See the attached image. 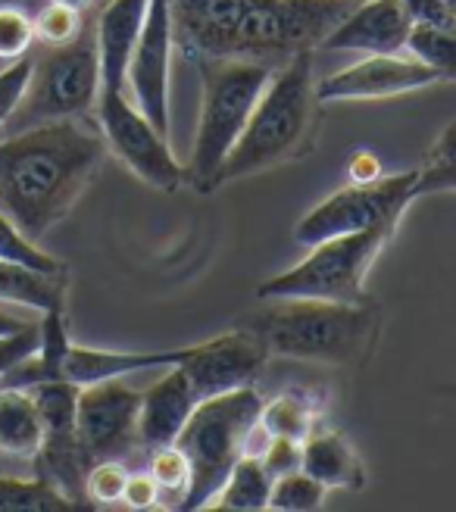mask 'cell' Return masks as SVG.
I'll list each match as a JSON object with an SVG mask.
<instances>
[{
    "instance_id": "obj_19",
    "label": "cell",
    "mask_w": 456,
    "mask_h": 512,
    "mask_svg": "<svg viewBox=\"0 0 456 512\" xmlns=\"http://www.w3.org/2000/svg\"><path fill=\"white\" fill-rule=\"evenodd\" d=\"M185 356V347L179 350H157V353H122V350H94V347H75L69 344L63 356V381L82 388L91 381L107 378H125L144 369H169Z\"/></svg>"
},
{
    "instance_id": "obj_10",
    "label": "cell",
    "mask_w": 456,
    "mask_h": 512,
    "mask_svg": "<svg viewBox=\"0 0 456 512\" xmlns=\"http://www.w3.org/2000/svg\"><path fill=\"white\" fill-rule=\"evenodd\" d=\"M97 116L107 150L129 166L141 182L160 191H175L185 185V166L175 160L169 138L160 135L135 104H129L125 91H100Z\"/></svg>"
},
{
    "instance_id": "obj_35",
    "label": "cell",
    "mask_w": 456,
    "mask_h": 512,
    "mask_svg": "<svg viewBox=\"0 0 456 512\" xmlns=\"http://www.w3.org/2000/svg\"><path fill=\"white\" fill-rule=\"evenodd\" d=\"M38 344H41V322L25 331H16V335L0 338V375H7L13 366L29 360V356L38 350Z\"/></svg>"
},
{
    "instance_id": "obj_3",
    "label": "cell",
    "mask_w": 456,
    "mask_h": 512,
    "mask_svg": "<svg viewBox=\"0 0 456 512\" xmlns=\"http://www.w3.org/2000/svg\"><path fill=\"white\" fill-rule=\"evenodd\" d=\"M313 54H297L275 66L244 132L219 169V188L238 178L310 157L319 141L322 100L316 94Z\"/></svg>"
},
{
    "instance_id": "obj_9",
    "label": "cell",
    "mask_w": 456,
    "mask_h": 512,
    "mask_svg": "<svg viewBox=\"0 0 456 512\" xmlns=\"http://www.w3.org/2000/svg\"><path fill=\"white\" fill-rule=\"evenodd\" d=\"M413 185L416 169L382 175L378 182L369 185H347L303 216L294 228V238L303 247H313L328 238L363 232V228H372L391 216H403L416 200Z\"/></svg>"
},
{
    "instance_id": "obj_16",
    "label": "cell",
    "mask_w": 456,
    "mask_h": 512,
    "mask_svg": "<svg viewBox=\"0 0 456 512\" xmlns=\"http://www.w3.org/2000/svg\"><path fill=\"white\" fill-rule=\"evenodd\" d=\"M413 29L400 0H360L325 38L322 50H360V54H403Z\"/></svg>"
},
{
    "instance_id": "obj_38",
    "label": "cell",
    "mask_w": 456,
    "mask_h": 512,
    "mask_svg": "<svg viewBox=\"0 0 456 512\" xmlns=\"http://www.w3.org/2000/svg\"><path fill=\"white\" fill-rule=\"evenodd\" d=\"M385 172H382V160L375 157V153H366V150H357L347 163V178L353 185H369V182H378Z\"/></svg>"
},
{
    "instance_id": "obj_5",
    "label": "cell",
    "mask_w": 456,
    "mask_h": 512,
    "mask_svg": "<svg viewBox=\"0 0 456 512\" xmlns=\"http://www.w3.org/2000/svg\"><path fill=\"white\" fill-rule=\"evenodd\" d=\"M204 100H200V122L185 166V182L210 194L219 188V169L238 144L244 125L257 107V100L269 82L272 66L253 60H197Z\"/></svg>"
},
{
    "instance_id": "obj_13",
    "label": "cell",
    "mask_w": 456,
    "mask_h": 512,
    "mask_svg": "<svg viewBox=\"0 0 456 512\" xmlns=\"http://www.w3.org/2000/svg\"><path fill=\"white\" fill-rule=\"evenodd\" d=\"M172 13L169 0H150L138 44L129 60L125 85L132 88V104L144 119L169 138V72H172Z\"/></svg>"
},
{
    "instance_id": "obj_8",
    "label": "cell",
    "mask_w": 456,
    "mask_h": 512,
    "mask_svg": "<svg viewBox=\"0 0 456 512\" xmlns=\"http://www.w3.org/2000/svg\"><path fill=\"white\" fill-rule=\"evenodd\" d=\"M97 97L100 63L94 44V22H88L85 32L72 44L47 47V54L35 60L22 104L0 132H22L29 125L85 116L97 107Z\"/></svg>"
},
{
    "instance_id": "obj_25",
    "label": "cell",
    "mask_w": 456,
    "mask_h": 512,
    "mask_svg": "<svg viewBox=\"0 0 456 512\" xmlns=\"http://www.w3.org/2000/svg\"><path fill=\"white\" fill-rule=\"evenodd\" d=\"M407 54L438 72L441 82H456V22L425 25L413 22L407 38Z\"/></svg>"
},
{
    "instance_id": "obj_32",
    "label": "cell",
    "mask_w": 456,
    "mask_h": 512,
    "mask_svg": "<svg viewBox=\"0 0 456 512\" xmlns=\"http://www.w3.org/2000/svg\"><path fill=\"white\" fill-rule=\"evenodd\" d=\"M125 481H129V469L119 459H100V463H91L85 472V497L100 506L122 503Z\"/></svg>"
},
{
    "instance_id": "obj_15",
    "label": "cell",
    "mask_w": 456,
    "mask_h": 512,
    "mask_svg": "<svg viewBox=\"0 0 456 512\" xmlns=\"http://www.w3.org/2000/svg\"><path fill=\"white\" fill-rule=\"evenodd\" d=\"M435 82H441L438 72L416 60L413 54H366V60L319 79L316 94L322 104H338V100H385V97H400L428 88Z\"/></svg>"
},
{
    "instance_id": "obj_17",
    "label": "cell",
    "mask_w": 456,
    "mask_h": 512,
    "mask_svg": "<svg viewBox=\"0 0 456 512\" xmlns=\"http://www.w3.org/2000/svg\"><path fill=\"white\" fill-rule=\"evenodd\" d=\"M150 0H110L94 22V44L100 63V91H125L129 60L138 44Z\"/></svg>"
},
{
    "instance_id": "obj_6",
    "label": "cell",
    "mask_w": 456,
    "mask_h": 512,
    "mask_svg": "<svg viewBox=\"0 0 456 512\" xmlns=\"http://www.w3.org/2000/svg\"><path fill=\"white\" fill-rule=\"evenodd\" d=\"M260 409L263 397L253 391V384L207 397L191 409L188 422L172 441L191 466L182 509H204L213 503L228 472L244 456V438L250 425L260 419Z\"/></svg>"
},
{
    "instance_id": "obj_23",
    "label": "cell",
    "mask_w": 456,
    "mask_h": 512,
    "mask_svg": "<svg viewBox=\"0 0 456 512\" xmlns=\"http://www.w3.org/2000/svg\"><path fill=\"white\" fill-rule=\"evenodd\" d=\"M272 491V475L263 469L257 456H241L228 472L225 484L213 503L219 509H266Z\"/></svg>"
},
{
    "instance_id": "obj_7",
    "label": "cell",
    "mask_w": 456,
    "mask_h": 512,
    "mask_svg": "<svg viewBox=\"0 0 456 512\" xmlns=\"http://www.w3.org/2000/svg\"><path fill=\"white\" fill-rule=\"evenodd\" d=\"M403 216H391L372 228L353 235H338L310 247L307 260H300L288 272H278L257 288L260 300H285V297H313V300H338V303H363L369 300L366 278Z\"/></svg>"
},
{
    "instance_id": "obj_40",
    "label": "cell",
    "mask_w": 456,
    "mask_h": 512,
    "mask_svg": "<svg viewBox=\"0 0 456 512\" xmlns=\"http://www.w3.org/2000/svg\"><path fill=\"white\" fill-rule=\"evenodd\" d=\"M41 316H16V313H7V310H0V338L4 335H16V331H25V328H32L38 325Z\"/></svg>"
},
{
    "instance_id": "obj_42",
    "label": "cell",
    "mask_w": 456,
    "mask_h": 512,
    "mask_svg": "<svg viewBox=\"0 0 456 512\" xmlns=\"http://www.w3.org/2000/svg\"><path fill=\"white\" fill-rule=\"evenodd\" d=\"M444 7H447V13H450V19L456 22V0H444Z\"/></svg>"
},
{
    "instance_id": "obj_2",
    "label": "cell",
    "mask_w": 456,
    "mask_h": 512,
    "mask_svg": "<svg viewBox=\"0 0 456 512\" xmlns=\"http://www.w3.org/2000/svg\"><path fill=\"white\" fill-rule=\"evenodd\" d=\"M104 153V135L85 116L0 132V213L25 238H44L85 194Z\"/></svg>"
},
{
    "instance_id": "obj_37",
    "label": "cell",
    "mask_w": 456,
    "mask_h": 512,
    "mask_svg": "<svg viewBox=\"0 0 456 512\" xmlns=\"http://www.w3.org/2000/svg\"><path fill=\"white\" fill-rule=\"evenodd\" d=\"M122 503L129 509H154L160 503V488H157V481L150 478V472L129 475L122 491Z\"/></svg>"
},
{
    "instance_id": "obj_14",
    "label": "cell",
    "mask_w": 456,
    "mask_h": 512,
    "mask_svg": "<svg viewBox=\"0 0 456 512\" xmlns=\"http://www.w3.org/2000/svg\"><path fill=\"white\" fill-rule=\"evenodd\" d=\"M266 360L269 353L260 344V338L238 325V331L185 347L179 366L188 375L197 400H207L225 391L257 384V378L266 369Z\"/></svg>"
},
{
    "instance_id": "obj_39",
    "label": "cell",
    "mask_w": 456,
    "mask_h": 512,
    "mask_svg": "<svg viewBox=\"0 0 456 512\" xmlns=\"http://www.w3.org/2000/svg\"><path fill=\"white\" fill-rule=\"evenodd\" d=\"M403 10L410 13L413 22H425V25H447L453 22L447 7H444V0H400Z\"/></svg>"
},
{
    "instance_id": "obj_31",
    "label": "cell",
    "mask_w": 456,
    "mask_h": 512,
    "mask_svg": "<svg viewBox=\"0 0 456 512\" xmlns=\"http://www.w3.org/2000/svg\"><path fill=\"white\" fill-rule=\"evenodd\" d=\"M0 260H10V263H25V266H35V269H47V272H57L66 269L60 260H54L50 253H44L32 238H25L19 232V225L0 213Z\"/></svg>"
},
{
    "instance_id": "obj_30",
    "label": "cell",
    "mask_w": 456,
    "mask_h": 512,
    "mask_svg": "<svg viewBox=\"0 0 456 512\" xmlns=\"http://www.w3.org/2000/svg\"><path fill=\"white\" fill-rule=\"evenodd\" d=\"M32 25H35V41H41L44 47H63L85 32L88 16L79 10H69L63 4H47L32 19Z\"/></svg>"
},
{
    "instance_id": "obj_24",
    "label": "cell",
    "mask_w": 456,
    "mask_h": 512,
    "mask_svg": "<svg viewBox=\"0 0 456 512\" xmlns=\"http://www.w3.org/2000/svg\"><path fill=\"white\" fill-rule=\"evenodd\" d=\"M260 422L272 438H288V441L303 444L319 425V409L303 394L288 391V394H278L275 400L263 403Z\"/></svg>"
},
{
    "instance_id": "obj_29",
    "label": "cell",
    "mask_w": 456,
    "mask_h": 512,
    "mask_svg": "<svg viewBox=\"0 0 456 512\" xmlns=\"http://www.w3.org/2000/svg\"><path fill=\"white\" fill-rule=\"evenodd\" d=\"M328 488L310 478L303 469H294L288 475L272 478V491H269V506L266 509H319L325 503Z\"/></svg>"
},
{
    "instance_id": "obj_26",
    "label": "cell",
    "mask_w": 456,
    "mask_h": 512,
    "mask_svg": "<svg viewBox=\"0 0 456 512\" xmlns=\"http://www.w3.org/2000/svg\"><path fill=\"white\" fill-rule=\"evenodd\" d=\"M441 191H456V122H450L441 138L425 153L422 166H416V185L413 194H441Z\"/></svg>"
},
{
    "instance_id": "obj_33",
    "label": "cell",
    "mask_w": 456,
    "mask_h": 512,
    "mask_svg": "<svg viewBox=\"0 0 456 512\" xmlns=\"http://www.w3.org/2000/svg\"><path fill=\"white\" fill-rule=\"evenodd\" d=\"M35 44V25L19 7H0V60H19Z\"/></svg>"
},
{
    "instance_id": "obj_34",
    "label": "cell",
    "mask_w": 456,
    "mask_h": 512,
    "mask_svg": "<svg viewBox=\"0 0 456 512\" xmlns=\"http://www.w3.org/2000/svg\"><path fill=\"white\" fill-rule=\"evenodd\" d=\"M32 66L35 60H29V54H25L19 60H10V66H4V72H0V128L19 110L25 88H29L32 79Z\"/></svg>"
},
{
    "instance_id": "obj_36",
    "label": "cell",
    "mask_w": 456,
    "mask_h": 512,
    "mask_svg": "<svg viewBox=\"0 0 456 512\" xmlns=\"http://www.w3.org/2000/svg\"><path fill=\"white\" fill-rule=\"evenodd\" d=\"M260 463H263V469L272 478L288 475V472L300 469V444L297 441H288V438H272L269 447L260 456Z\"/></svg>"
},
{
    "instance_id": "obj_12",
    "label": "cell",
    "mask_w": 456,
    "mask_h": 512,
    "mask_svg": "<svg viewBox=\"0 0 456 512\" xmlns=\"http://www.w3.org/2000/svg\"><path fill=\"white\" fill-rule=\"evenodd\" d=\"M141 391L129 388L122 378L82 384L75 394V431H79L82 453L91 463L100 459H122L141 450L138 438Z\"/></svg>"
},
{
    "instance_id": "obj_18",
    "label": "cell",
    "mask_w": 456,
    "mask_h": 512,
    "mask_svg": "<svg viewBox=\"0 0 456 512\" xmlns=\"http://www.w3.org/2000/svg\"><path fill=\"white\" fill-rule=\"evenodd\" d=\"M197 394L188 375L175 363L163 378H157L147 391H141V416H138V438L141 450H157L175 441V434L188 422L191 409L197 406Z\"/></svg>"
},
{
    "instance_id": "obj_4",
    "label": "cell",
    "mask_w": 456,
    "mask_h": 512,
    "mask_svg": "<svg viewBox=\"0 0 456 512\" xmlns=\"http://www.w3.org/2000/svg\"><path fill=\"white\" fill-rule=\"evenodd\" d=\"M275 306L253 313L241 322L250 335H257L269 356L288 360H319V363H363L378 335V306L285 297Z\"/></svg>"
},
{
    "instance_id": "obj_22",
    "label": "cell",
    "mask_w": 456,
    "mask_h": 512,
    "mask_svg": "<svg viewBox=\"0 0 456 512\" xmlns=\"http://www.w3.org/2000/svg\"><path fill=\"white\" fill-rule=\"evenodd\" d=\"M41 447V413L32 391L4 388L0 391V453L16 459H32Z\"/></svg>"
},
{
    "instance_id": "obj_21",
    "label": "cell",
    "mask_w": 456,
    "mask_h": 512,
    "mask_svg": "<svg viewBox=\"0 0 456 512\" xmlns=\"http://www.w3.org/2000/svg\"><path fill=\"white\" fill-rule=\"evenodd\" d=\"M0 303L25 306L38 316L66 306V269L47 272L25 263L0 260Z\"/></svg>"
},
{
    "instance_id": "obj_27",
    "label": "cell",
    "mask_w": 456,
    "mask_h": 512,
    "mask_svg": "<svg viewBox=\"0 0 456 512\" xmlns=\"http://www.w3.org/2000/svg\"><path fill=\"white\" fill-rule=\"evenodd\" d=\"M0 509H75V503L57 491L54 484H47L44 478H13V475H0Z\"/></svg>"
},
{
    "instance_id": "obj_20",
    "label": "cell",
    "mask_w": 456,
    "mask_h": 512,
    "mask_svg": "<svg viewBox=\"0 0 456 512\" xmlns=\"http://www.w3.org/2000/svg\"><path fill=\"white\" fill-rule=\"evenodd\" d=\"M300 469L319 484L332 488L360 491L366 484V469L360 463L357 450L344 438L341 431H313L307 441L300 444Z\"/></svg>"
},
{
    "instance_id": "obj_1",
    "label": "cell",
    "mask_w": 456,
    "mask_h": 512,
    "mask_svg": "<svg viewBox=\"0 0 456 512\" xmlns=\"http://www.w3.org/2000/svg\"><path fill=\"white\" fill-rule=\"evenodd\" d=\"M360 0H169L172 38L191 60L282 66L316 54Z\"/></svg>"
},
{
    "instance_id": "obj_41",
    "label": "cell",
    "mask_w": 456,
    "mask_h": 512,
    "mask_svg": "<svg viewBox=\"0 0 456 512\" xmlns=\"http://www.w3.org/2000/svg\"><path fill=\"white\" fill-rule=\"evenodd\" d=\"M50 4H63L69 10H79V13H88L94 7V0H50Z\"/></svg>"
},
{
    "instance_id": "obj_11",
    "label": "cell",
    "mask_w": 456,
    "mask_h": 512,
    "mask_svg": "<svg viewBox=\"0 0 456 512\" xmlns=\"http://www.w3.org/2000/svg\"><path fill=\"white\" fill-rule=\"evenodd\" d=\"M41 413V447L32 456L35 475L54 484L75 506L85 503V472L88 459L75 431V394L79 388L69 381H47L29 388Z\"/></svg>"
},
{
    "instance_id": "obj_28",
    "label": "cell",
    "mask_w": 456,
    "mask_h": 512,
    "mask_svg": "<svg viewBox=\"0 0 456 512\" xmlns=\"http://www.w3.org/2000/svg\"><path fill=\"white\" fill-rule=\"evenodd\" d=\"M150 478H154L157 488H160L157 506L182 509V500H185L188 484H191V466H188V459L179 447L166 444V447L150 450Z\"/></svg>"
}]
</instances>
